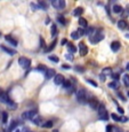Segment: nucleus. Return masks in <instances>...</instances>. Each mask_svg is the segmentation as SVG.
<instances>
[{
    "label": "nucleus",
    "instance_id": "39",
    "mask_svg": "<svg viewBox=\"0 0 129 132\" xmlns=\"http://www.w3.org/2000/svg\"><path fill=\"white\" fill-rule=\"evenodd\" d=\"M127 121H128V118L125 117V116H122V117H121V120H120V122H122V123H126Z\"/></svg>",
    "mask_w": 129,
    "mask_h": 132
},
{
    "label": "nucleus",
    "instance_id": "45",
    "mask_svg": "<svg viewBox=\"0 0 129 132\" xmlns=\"http://www.w3.org/2000/svg\"><path fill=\"white\" fill-rule=\"evenodd\" d=\"M100 78H101V80H105V75H103V73H101Z\"/></svg>",
    "mask_w": 129,
    "mask_h": 132
},
{
    "label": "nucleus",
    "instance_id": "23",
    "mask_svg": "<svg viewBox=\"0 0 129 132\" xmlns=\"http://www.w3.org/2000/svg\"><path fill=\"white\" fill-rule=\"evenodd\" d=\"M123 83H125L126 86H129V75L128 73H126V75L123 76Z\"/></svg>",
    "mask_w": 129,
    "mask_h": 132
},
{
    "label": "nucleus",
    "instance_id": "47",
    "mask_svg": "<svg viewBox=\"0 0 129 132\" xmlns=\"http://www.w3.org/2000/svg\"><path fill=\"white\" fill-rule=\"evenodd\" d=\"M62 68H63V69H64V68H65V69H69V67H67V65H62Z\"/></svg>",
    "mask_w": 129,
    "mask_h": 132
},
{
    "label": "nucleus",
    "instance_id": "7",
    "mask_svg": "<svg viewBox=\"0 0 129 132\" xmlns=\"http://www.w3.org/2000/svg\"><path fill=\"white\" fill-rule=\"evenodd\" d=\"M103 35H101L98 31H96L93 36H90V38H89V42L92 43V44H96V43H98L100 40H102L103 39Z\"/></svg>",
    "mask_w": 129,
    "mask_h": 132
},
{
    "label": "nucleus",
    "instance_id": "13",
    "mask_svg": "<svg viewBox=\"0 0 129 132\" xmlns=\"http://www.w3.org/2000/svg\"><path fill=\"white\" fill-rule=\"evenodd\" d=\"M1 48H2V51H5V52H6V53H8V54H11V55L16 54V51H15V50H12V48L6 47V46H5V45H1Z\"/></svg>",
    "mask_w": 129,
    "mask_h": 132
},
{
    "label": "nucleus",
    "instance_id": "37",
    "mask_svg": "<svg viewBox=\"0 0 129 132\" xmlns=\"http://www.w3.org/2000/svg\"><path fill=\"white\" fill-rule=\"evenodd\" d=\"M78 34H79L80 36H81V35H85V34H86L85 29H82V28H81V29H79V31H78Z\"/></svg>",
    "mask_w": 129,
    "mask_h": 132
},
{
    "label": "nucleus",
    "instance_id": "48",
    "mask_svg": "<svg viewBox=\"0 0 129 132\" xmlns=\"http://www.w3.org/2000/svg\"><path fill=\"white\" fill-rule=\"evenodd\" d=\"M126 68H127V70H129V62L127 63V67H126Z\"/></svg>",
    "mask_w": 129,
    "mask_h": 132
},
{
    "label": "nucleus",
    "instance_id": "18",
    "mask_svg": "<svg viewBox=\"0 0 129 132\" xmlns=\"http://www.w3.org/2000/svg\"><path fill=\"white\" fill-rule=\"evenodd\" d=\"M67 50H69V52H70V53H73V54H74V53L77 52V47H75L73 44H70V43L67 44Z\"/></svg>",
    "mask_w": 129,
    "mask_h": 132
},
{
    "label": "nucleus",
    "instance_id": "35",
    "mask_svg": "<svg viewBox=\"0 0 129 132\" xmlns=\"http://www.w3.org/2000/svg\"><path fill=\"white\" fill-rule=\"evenodd\" d=\"M58 21L62 24H65V20H64V17H63V16H58Z\"/></svg>",
    "mask_w": 129,
    "mask_h": 132
},
{
    "label": "nucleus",
    "instance_id": "34",
    "mask_svg": "<svg viewBox=\"0 0 129 132\" xmlns=\"http://www.w3.org/2000/svg\"><path fill=\"white\" fill-rule=\"evenodd\" d=\"M111 132H120V130H119V128H117V126H112Z\"/></svg>",
    "mask_w": 129,
    "mask_h": 132
},
{
    "label": "nucleus",
    "instance_id": "21",
    "mask_svg": "<svg viewBox=\"0 0 129 132\" xmlns=\"http://www.w3.org/2000/svg\"><path fill=\"white\" fill-rule=\"evenodd\" d=\"M102 73L103 75H112V69H111V68H104V69H103V71H102Z\"/></svg>",
    "mask_w": 129,
    "mask_h": 132
},
{
    "label": "nucleus",
    "instance_id": "29",
    "mask_svg": "<svg viewBox=\"0 0 129 132\" xmlns=\"http://www.w3.org/2000/svg\"><path fill=\"white\" fill-rule=\"evenodd\" d=\"M49 60L53 61V62H58V61H59L58 57H57V56H53V55H50V56H49Z\"/></svg>",
    "mask_w": 129,
    "mask_h": 132
},
{
    "label": "nucleus",
    "instance_id": "41",
    "mask_svg": "<svg viewBox=\"0 0 129 132\" xmlns=\"http://www.w3.org/2000/svg\"><path fill=\"white\" fill-rule=\"evenodd\" d=\"M112 77L114 78L115 80H117V79H119V73H112Z\"/></svg>",
    "mask_w": 129,
    "mask_h": 132
},
{
    "label": "nucleus",
    "instance_id": "28",
    "mask_svg": "<svg viewBox=\"0 0 129 132\" xmlns=\"http://www.w3.org/2000/svg\"><path fill=\"white\" fill-rule=\"evenodd\" d=\"M111 117H112V120H114L115 122H120V120H121L117 114H111Z\"/></svg>",
    "mask_w": 129,
    "mask_h": 132
},
{
    "label": "nucleus",
    "instance_id": "51",
    "mask_svg": "<svg viewBox=\"0 0 129 132\" xmlns=\"http://www.w3.org/2000/svg\"><path fill=\"white\" fill-rule=\"evenodd\" d=\"M126 37H127V38H129V35H127V36H126Z\"/></svg>",
    "mask_w": 129,
    "mask_h": 132
},
{
    "label": "nucleus",
    "instance_id": "24",
    "mask_svg": "<svg viewBox=\"0 0 129 132\" xmlns=\"http://www.w3.org/2000/svg\"><path fill=\"white\" fill-rule=\"evenodd\" d=\"M56 32H57L56 25L53 24V25H52V29H50V34H52V36H55V35H56Z\"/></svg>",
    "mask_w": 129,
    "mask_h": 132
},
{
    "label": "nucleus",
    "instance_id": "16",
    "mask_svg": "<svg viewBox=\"0 0 129 132\" xmlns=\"http://www.w3.org/2000/svg\"><path fill=\"white\" fill-rule=\"evenodd\" d=\"M113 12H114L115 14H121V13L123 12L122 6H120V5H114V6H113Z\"/></svg>",
    "mask_w": 129,
    "mask_h": 132
},
{
    "label": "nucleus",
    "instance_id": "19",
    "mask_svg": "<svg viewBox=\"0 0 129 132\" xmlns=\"http://www.w3.org/2000/svg\"><path fill=\"white\" fill-rule=\"evenodd\" d=\"M79 24H80V27L83 28V29H86V28H87V25H88L87 21H86L85 19H82V17H80V19H79Z\"/></svg>",
    "mask_w": 129,
    "mask_h": 132
},
{
    "label": "nucleus",
    "instance_id": "52",
    "mask_svg": "<svg viewBox=\"0 0 129 132\" xmlns=\"http://www.w3.org/2000/svg\"><path fill=\"white\" fill-rule=\"evenodd\" d=\"M127 93H128V96H129V91H128V92H127Z\"/></svg>",
    "mask_w": 129,
    "mask_h": 132
},
{
    "label": "nucleus",
    "instance_id": "10",
    "mask_svg": "<svg viewBox=\"0 0 129 132\" xmlns=\"http://www.w3.org/2000/svg\"><path fill=\"white\" fill-rule=\"evenodd\" d=\"M64 77H63L61 73H57L56 76L54 77V83H55V85H61V84H63L64 83Z\"/></svg>",
    "mask_w": 129,
    "mask_h": 132
},
{
    "label": "nucleus",
    "instance_id": "12",
    "mask_svg": "<svg viewBox=\"0 0 129 132\" xmlns=\"http://www.w3.org/2000/svg\"><path fill=\"white\" fill-rule=\"evenodd\" d=\"M119 48H120V43L119 42H112V44H111V50L113 51V52H118Z\"/></svg>",
    "mask_w": 129,
    "mask_h": 132
},
{
    "label": "nucleus",
    "instance_id": "40",
    "mask_svg": "<svg viewBox=\"0 0 129 132\" xmlns=\"http://www.w3.org/2000/svg\"><path fill=\"white\" fill-rule=\"evenodd\" d=\"M74 69H75V70H78V71H81V72H82V71H85V69H83V68H81V67H75Z\"/></svg>",
    "mask_w": 129,
    "mask_h": 132
},
{
    "label": "nucleus",
    "instance_id": "6",
    "mask_svg": "<svg viewBox=\"0 0 129 132\" xmlns=\"http://www.w3.org/2000/svg\"><path fill=\"white\" fill-rule=\"evenodd\" d=\"M52 5L56 9H58V11H62V9L65 8V5H66V4H65V1H63V0H53Z\"/></svg>",
    "mask_w": 129,
    "mask_h": 132
},
{
    "label": "nucleus",
    "instance_id": "1",
    "mask_svg": "<svg viewBox=\"0 0 129 132\" xmlns=\"http://www.w3.org/2000/svg\"><path fill=\"white\" fill-rule=\"evenodd\" d=\"M77 99H78V101H79L80 103L87 102L88 98H87V93H86V90H83V88H80V90L77 92Z\"/></svg>",
    "mask_w": 129,
    "mask_h": 132
},
{
    "label": "nucleus",
    "instance_id": "15",
    "mask_svg": "<svg viewBox=\"0 0 129 132\" xmlns=\"http://www.w3.org/2000/svg\"><path fill=\"white\" fill-rule=\"evenodd\" d=\"M5 39H6L7 42L12 45V46H17V42L14 39V38H12L11 36H6V37H5Z\"/></svg>",
    "mask_w": 129,
    "mask_h": 132
},
{
    "label": "nucleus",
    "instance_id": "31",
    "mask_svg": "<svg viewBox=\"0 0 129 132\" xmlns=\"http://www.w3.org/2000/svg\"><path fill=\"white\" fill-rule=\"evenodd\" d=\"M44 126H45V128H52V126H53V122L52 121L46 122V123L44 124Z\"/></svg>",
    "mask_w": 129,
    "mask_h": 132
},
{
    "label": "nucleus",
    "instance_id": "25",
    "mask_svg": "<svg viewBox=\"0 0 129 132\" xmlns=\"http://www.w3.org/2000/svg\"><path fill=\"white\" fill-rule=\"evenodd\" d=\"M32 121H33V123L37 124V125H40V124H41V117H40V116H37V118L34 117Z\"/></svg>",
    "mask_w": 129,
    "mask_h": 132
},
{
    "label": "nucleus",
    "instance_id": "4",
    "mask_svg": "<svg viewBox=\"0 0 129 132\" xmlns=\"http://www.w3.org/2000/svg\"><path fill=\"white\" fill-rule=\"evenodd\" d=\"M18 64L21 65L22 68H24V69H27V68L31 65V60L27 59V57L22 56V57H19L18 59Z\"/></svg>",
    "mask_w": 129,
    "mask_h": 132
},
{
    "label": "nucleus",
    "instance_id": "33",
    "mask_svg": "<svg viewBox=\"0 0 129 132\" xmlns=\"http://www.w3.org/2000/svg\"><path fill=\"white\" fill-rule=\"evenodd\" d=\"M87 82L89 83V84H92L93 86H95V87H97V83H95L94 80H92V79H87Z\"/></svg>",
    "mask_w": 129,
    "mask_h": 132
},
{
    "label": "nucleus",
    "instance_id": "46",
    "mask_svg": "<svg viewBox=\"0 0 129 132\" xmlns=\"http://www.w3.org/2000/svg\"><path fill=\"white\" fill-rule=\"evenodd\" d=\"M118 96H119L120 99H122V100H125V98H123V95L121 94V93H119V92H118Z\"/></svg>",
    "mask_w": 129,
    "mask_h": 132
},
{
    "label": "nucleus",
    "instance_id": "3",
    "mask_svg": "<svg viewBox=\"0 0 129 132\" xmlns=\"http://www.w3.org/2000/svg\"><path fill=\"white\" fill-rule=\"evenodd\" d=\"M35 116H37V110H26L25 113L22 114L23 120H33Z\"/></svg>",
    "mask_w": 129,
    "mask_h": 132
},
{
    "label": "nucleus",
    "instance_id": "2",
    "mask_svg": "<svg viewBox=\"0 0 129 132\" xmlns=\"http://www.w3.org/2000/svg\"><path fill=\"white\" fill-rule=\"evenodd\" d=\"M98 115H100V118L102 121H107L108 120V114L106 111V108L104 105H100V108H98Z\"/></svg>",
    "mask_w": 129,
    "mask_h": 132
},
{
    "label": "nucleus",
    "instance_id": "20",
    "mask_svg": "<svg viewBox=\"0 0 129 132\" xmlns=\"http://www.w3.org/2000/svg\"><path fill=\"white\" fill-rule=\"evenodd\" d=\"M108 87H111V88H118L119 87V82H117V80H113V82L108 83Z\"/></svg>",
    "mask_w": 129,
    "mask_h": 132
},
{
    "label": "nucleus",
    "instance_id": "44",
    "mask_svg": "<svg viewBox=\"0 0 129 132\" xmlns=\"http://www.w3.org/2000/svg\"><path fill=\"white\" fill-rule=\"evenodd\" d=\"M118 111H119L120 114H123V109L121 108V107H119V106H118Z\"/></svg>",
    "mask_w": 129,
    "mask_h": 132
},
{
    "label": "nucleus",
    "instance_id": "11",
    "mask_svg": "<svg viewBox=\"0 0 129 132\" xmlns=\"http://www.w3.org/2000/svg\"><path fill=\"white\" fill-rule=\"evenodd\" d=\"M55 73H56V71H55L54 69H47V71L45 72V76H46L47 79H49V78L55 77V76H56Z\"/></svg>",
    "mask_w": 129,
    "mask_h": 132
},
{
    "label": "nucleus",
    "instance_id": "14",
    "mask_svg": "<svg viewBox=\"0 0 129 132\" xmlns=\"http://www.w3.org/2000/svg\"><path fill=\"white\" fill-rule=\"evenodd\" d=\"M83 13V8H81V7H78V8H75L74 11H73L72 13V15L73 16H77V17H79L80 15H81Z\"/></svg>",
    "mask_w": 129,
    "mask_h": 132
},
{
    "label": "nucleus",
    "instance_id": "49",
    "mask_svg": "<svg viewBox=\"0 0 129 132\" xmlns=\"http://www.w3.org/2000/svg\"><path fill=\"white\" fill-rule=\"evenodd\" d=\"M15 132H21V131H19V130H18V129H16V131H15Z\"/></svg>",
    "mask_w": 129,
    "mask_h": 132
},
{
    "label": "nucleus",
    "instance_id": "43",
    "mask_svg": "<svg viewBox=\"0 0 129 132\" xmlns=\"http://www.w3.org/2000/svg\"><path fill=\"white\" fill-rule=\"evenodd\" d=\"M61 44H62V45H63V46H64V45H65V44H67V40H66V39H63V40H62V42H61Z\"/></svg>",
    "mask_w": 129,
    "mask_h": 132
},
{
    "label": "nucleus",
    "instance_id": "8",
    "mask_svg": "<svg viewBox=\"0 0 129 132\" xmlns=\"http://www.w3.org/2000/svg\"><path fill=\"white\" fill-rule=\"evenodd\" d=\"M79 52H80V55H81V56H85V55H87L88 48H87V46H86L85 43L81 42V43L79 44Z\"/></svg>",
    "mask_w": 129,
    "mask_h": 132
},
{
    "label": "nucleus",
    "instance_id": "27",
    "mask_svg": "<svg viewBox=\"0 0 129 132\" xmlns=\"http://www.w3.org/2000/svg\"><path fill=\"white\" fill-rule=\"evenodd\" d=\"M71 37H72V39H79L80 38V35L78 34V31H74L71 34Z\"/></svg>",
    "mask_w": 129,
    "mask_h": 132
},
{
    "label": "nucleus",
    "instance_id": "36",
    "mask_svg": "<svg viewBox=\"0 0 129 132\" xmlns=\"http://www.w3.org/2000/svg\"><path fill=\"white\" fill-rule=\"evenodd\" d=\"M40 47H45V43H44V38L40 37Z\"/></svg>",
    "mask_w": 129,
    "mask_h": 132
},
{
    "label": "nucleus",
    "instance_id": "30",
    "mask_svg": "<svg viewBox=\"0 0 129 132\" xmlns=\"http://www.w3.org/2000/svg\"><path fill=\"white\" fill-rule=\"evenodd\" d=\"M63 86L66 88H70L71 87V83L69 82V80H64V83H63Z\"/></svg>",
    "mask_w": 129,
    "mask_h": 132
},
{
    "label": "nucleus",
    "instance_id": "9",
    "mask_svg": "<svg viewBox=\"0 0 129 132\" xmlns=\"http://www.w3.org/2000/svg\"><path fill=\"white\" fill-rule=\"evenodd\" d=\"M89 106L92 107V109H94V110H98V108H100V103H98V101L96 100L95 98L89 99Z\"/></svg>",
    "mask_w": 129,
    "mask_h": 132
},
{
    "label": "nucleus",
    "instance_id": "17",
    "mask_svg": "<svg viewBox=\"0 0 129 132\" xmlns=\"http://www.w3.org/2000/svg\"><path fill=\"white\" fill-rule=\"evenodd\" d=\"M118 28L120 30H125L126 28H127V23H126L125 20H121V21L118 22Z\"/></svg>",
    "mask_w": 129,
    "mask_h": 132
},
{
    "label": "nucleus",
    "instance_id": "22",
    "mask_svg": "<svg viewBox=\"0 0 129 132\" xmlns=\"http://www.w3.org/2000/svg\"><path fill=\"white\" fill-rule=\"evenodd\" d=\"M55 45H56V39H55V40H54V42H53V43H52V44H50V45H49V47H47V48H46V52H50V51H52V50H53V48H54V47H55Z\"/></svg>",
    "mask_w": 129,
    "mask_h": 132
},
{
    "label": "nucleus",
    "instance_id": "5",
    "mask_svg": "<svg viewBox=\"0 0 129 132\" xmlns=\"http://www.w3.org/2000/svg\"><path fill=\"white\" fill-rule=\"evenodd\" d=\"M0 101H1L2 103H6V105H8V106H14V105H13L12 99L9 98L7 93H5V92H2L1 94H0Z\"/></svg>",
    "mask_w": 129,
    "mask_h": 132
},
{
    "label": "nucleus",
    "instance_id": "38",
    "mask_svg": "<svg viewBox=\"0 0 129 132\" xmlns=\"http://www.w3.org/2000/svg\"><path fill=\"white\" fill-rule=\"evenodd\" d=\"M129 15V5L126 7V11H125V16H128Z\"/></svg>",
    "mask_w": 129,
    "mask_h": 132
},
{
    "label": "nucleus",
    "instance_id": "50",
    "mask_svg": "<svg viewBox=\"0 0 129 132\" xmlns=\"http://www.w3.org/2000/svg\"><path fill=\"white\" fill-rule=\"evenodd\" d=\"M1 93H2V90H1V88H0V94H1Z\"/></svg>",
    "mask_w": 129,
    "mask_h": 132
},
{
    "label": "nucleus",
    "instance_id": "42",
    "mask_svg": "<svg viewBox=\"0 0 129 132\" xmlns=\"http://www.w3.org/2000/svg\"><path fill=\"white\" fill-rule=\"evenodd\" d=\"M113 125H107L106 126V132H111V129H112Z\"/></svg>",
    "mask_w": 129,
    "mask_h": 132
},
{
    "label": "nucleus",
    "instance_id": "32",
    "mask_svg": "<svg viewBox=\"0 0 129 132\" xmlns=\"http://www.w3.org/2000/svg\"><path fill=\"white\" fill-rule=\"evenodd\" d=\"M39 6H41L42 9H46V8H47V5L45 4L44 1H39Z\"/></svg>",
    "mask_w": 129,
    "mask_h": 132
},
{
    "label": "nucleus",
    "instance_id": "26",
    "mask_svg": "<svg viewBox=\"0 0 129 132\" xmlns=\"http://www.w3.org/2000/svg\"><path fill=\"white\" fill-rule=\"evenodd\" d=\"M7 121H8V114H7L6 111H4V113H2V122L7 123Z\"/></svg>",
    "mask_w": 129,
    "mask_h": 132
}]
</instances>
